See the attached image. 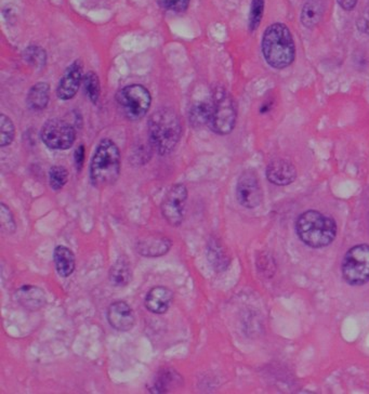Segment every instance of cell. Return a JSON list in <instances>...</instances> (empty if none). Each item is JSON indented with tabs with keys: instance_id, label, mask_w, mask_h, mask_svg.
Wrapping results in <instances>:
<instances>
[{
	"instance_id": "e0dca14e",
	"label": "cell",
	"mask_w": 369,
	"mask_h": 394,
	"mask_svg": "<svg viewBox=\"0 0 369 394\" xmlns=\"http://www.w3.org/2000/svg\"><path fill=\"white\" fill-rule=\"evenodd\" d=\"M182 377L171 368H163L157 373L156 378L150 388L152 393H168L172 389L180 387L182 384Z\"/></svg>"
},
{
	"instance_id": "603a6c76",
	"label": "cell",
	"mask_w": 369,
	"mask_h": 394,
	"mask_svg": "<svg viewBox=\"0 0 369 394\" xmlns=\"http://www.w3.org/2000/svg\"><path fill=\"white\" fill-rule=\"evenodd\" d=\"M23 57L28 64L36 67V69L45 66L46 62H47V53H46L45 49H42L39 46H30V47L26 48L23 53Z\"/></svg>"
},
{
	"instance_id": "1f68e13d",
	"label": "cell",
	"mask_w": 369,
	"mask_h": 394,
	"mask_svg": "<svg viewBox=\"0 0 369 394\" xmlns=\"http://www.w3.org/2000/svg\"><path fill=\"white\" fill-rule=\"evenodd\" d=\"M340 7L345 11H351L357 7V0H338Z\"/></svg>"
},
{
	"instance_id": "5b68a950",
	"label": "cell",
	"mask_w": 369,
	"mask_h": 394,
	"mask_svg": "<svg viewBox=\"0 0 369 394\" xmlns=\"http://www.w3.org/2000/svg\"><path fill=\"white\" fill-rule=\"evenodd\" d=\"M122 170L120 151L114 141L103 139L98 144L90 163V181L98 188L113 186Z\"/></svg>"
},
{
	"instance_id": "8992f818",
	"label": "cell",
	"mask_w": 369,
	"mask_h": 394,
	"mask_svg": "<svg viewBox=\"0 0 369 394\" xmlns=\"http://www.w3.org/2000/svg\"><path fill=\"white\" fill-rule=\"evenodd\" d=\"M119 111L129 120H140L149 112L152 97L149 90L142 84H129L116 94Z\"/></svg>"
},
{
	"instance_id": "4316f807",
	"label": "cell",
	"mask_w": 369,
	"mask_h": 394,
	"mask_svg": "<svg viewBox=\"0 0 369 394\" xmlns=\"http://www.w3.org/2000/svg\"><path fill=\"white\" fill-rule=\"evenodd\" d=\"M264 0H253L251 1V13H249V30L255 32L259 28L264 12Z\"/></svg>"
},
{
	"instance_id": "7c38bea8",
	"label": "cell",
	"mask_w": 369,
	"mask_h": 394,
	"mask_svg": "<svg viewBox=\"0 0 369 394\" xmlns=\"http://www.w3.org/2000/svg\"><path fill=\"white\" fill-rule=\"evenodd\" d=\"M107 321L117 332H129L136 324L134 310L125 301H116L109 305L107 310Z\"/></svg>"
},
{
	"instance_id": "484cf974",
	"label": "cell",
	"mask_w": 369,
	"mask_h": 394,
	"mask_svg": "<svg viewBox=\"0 0 369 394\" xmlns=\"http://www.w3.org/2000/svg\"><path fill=\"white\" fill-rule=\"evenodd\" d=\"M69 181V171L63 166H53L49 170V184L55 191H60Z\"/></svg>"
},
{
	"instance_id": "277c9868",
	"label": "cell",
	"mask_w": 369,
	"mask_h": 394,
	"mask_svg": "<svg viewBox=\"0 0 369 394\" xmlns=\"http://www.w3.org/2000/svg\"><path fill=\"white\" fill-rule=\"evenodd\" d=\"M206 115L211 132L220 136L231 134L237 120V105L233 96L226 88L217 86L211 91L208 101H205Z\"/></svg>"
},
{
	"instance_id": "9c48e42d",
	"label": "cell",
	"mask_w": 369,
	"mask_h": 394,
	"mask_svg": "<svg viewBox=\"0 0 369 394\" xmlns=\"http://www.w3.org/2000/svg\"><path fill=\"white\" fill-rule=\"evenodd\" d=\"M188 196V188L182 183L174 184L167 192L161 203V215L171 226H181L183 222Z\"/></svg>"
},
{
	"instance_id": "44dd1931",
	"label": "cell",
	"mask_w": 369,
	"mask_h": 394,
	"mask_svg": "<svg viewBox=\"0 0 369 394\" xmlns=\"http://www.w3.org/2000/svg\"><path fill=\"white\" fill-rule=\"evenodd\" d=\"M109 282L115 287H125L132 280V265L125 259H118L111 265L109 273Z\"/></svg>"
},
{
	"instance_id": "2e32d148",
	"label": "cell",
	"mask_w": 369,
	"mask_h": 394,
	"mask_svg": "<svg viewBox=\"0 0 369 394\" xmlns=\"http://www.w3.org/2000/svg\"><path fill=\"white\" fill-rule=\"evenodd\" d=\"M15 301L25 310L36 312L45 307L46 296L42 288L34 285H24L15 292Z\"/></svg>"
},
{
	"instance_id": "f1b7e54d",
	"label": "cell",
	"mask_w": 369,
	"mask_h": 394,
	"mask_svg": "<svg viewBox=\"0 0 369 394\" xmlns=\"http://www.w3.org/2000/svg\"><path fill=\"white\" fill-rule=\"evenodd\" d=\"M161 8L172 12H184L190 5V0H157Z\"/></svg>"
},
{
	"instance_id": "8fae6325",
	"label": "cell",
	"mask_w": 369,
	"mask_h": 394,
	"mask_svg": "<svg viewBox=\"0 0 369 394\" xmlns=\"http://www.w3.org/2000/svg\"><path fill=\"white\" fill-rule=\"evenodd\" d=\"M82 80V64L80 61H75L74 63L67 67L62 78L60 80L57 88V96L59 99H73L76 96Z\"/></svg>"
},
{
	"instance_id": "5bb4252c",
	"label": "cell",
	"mask_w": 369,
	"mask_h": 394,
	"mask_svg": "<svg viewBox=\"0 0 369 394\" xmlns=\"http://www.w3.org/2000/svg\"><path fill=\"white\" fill-rule=\"evenodd\" d=\"M174 301V293L165 286L152 288L145 297V307L154 314H164L169 310Z\"/></svg>"
},
{
	"instance_id": "d4e9b609",
	"label": "cell",
	"mask_w": 369,
	"mask_h": 394,
	"mask_svg": "<svg viewBox=\"0 0 369 394\" xmlns=\"http://www.w3.org/2000/svg\"><path fill=\"white\" fill-rule=\"evenodd\" d=\"M82 82H84V91L87 93L90 101H91L93 105H97L100 97L99 77H98L96 73L90 71V72L84 75Z\"/></svg>"
},
{
	"instance_id": "4dcf8cb0",
	"label": "cell",
	"mask_w": 369,
	"mask_h": 394,
	"mask_svg": "<svg viewBox=\"0 0 369 394\" xmlns=\"http://www.w3.org/2000/svg\"><path fill=\"white\" fill-rule=\"evenodd\" d=\"M75 165H76L77 170H82L84 163V147L80 145L78 149L75 151Z\"/></svg>"
},
{
	"instance_id": "6da1fadb",
	"label": "cell",
	"mask_w": 369,
	"mask_h": 394,
	"mask_svg": "<svg viewBox=\"0 0 369 394\" xmlns=\"http://www.w3.org/2000/svg\"><path fill=\"white\" fill-rule=\"evenodd\" d=\"M147 129L151 147L161 156L174 151L182 136L180 117L169 107L157 109L152 114Z\"/></svg>"
},
{
	"instance_id": "ffe728a7",
	"label": "cell",
	"mask_w": 369,
	"mask_h": 394,
	"mask_svg": "<svg viewBox=\"0 0 369 394\" xmlns=\"http://www.w3.org/2000/svg\"><path fill=\"white\" fill-rule=\"evenodd\" d=\"M50 100V86L47 82H38L30 88L26 103L33 111H42L47 107Z\"/></svg>"
},
{
	"instance_id": "9a60e30c",
	"label": "cell",
	"mask_w": 369,
	"mask_h": 394,
	"mask_svg": "<svg viewBox=\"0 0 369 394\" xmlns=\"http://www.w3.org/2000/svg\"><path fill=\"white\" fill-rule=\"evenodd\" d=\"M172 242L166 236L151 235L142 238L136 243V251L147 258H156L170 251Z\"/></svg>"
},
{
	"instance_id": "cb8c5ba5",
	"label": "cell",
	"mask_w": 369,
	"mask_h": 394,
	"mask_svg": "<svg viewBox=\"0 0 369 394\" xmlns=\"http://www.w3.org/2000/svg\"><path fill=\"white\" fill-rule=\"evenodd\" d=\"M15 136V124L7 115H0V147H6L12 143Z\"/></svg>"
},
{
	"instance_id": "7402d4cb",
	"label": "cell",
	"mask_w": 369,
	"mask_h": 394,
	"mask_svg": "<svg viewBox=\"0 0 369 394\" xmlns=\"http://www.w3.org/2000/svg\"><path fill=\"white\" fill-rule=\"evenodd\" d=\"M208 259L216 271H224L228 268L230 259L224 251L223 246L216 240L209 242Z\"/></svg>"
},
{
	"instance_id": "d6986e66",
	"label": "cell",
	"mask_w": 369,
	"mask_h": 394,
	"mask_svg": "<svg viewBox=\"0 0 369 394\" xmlns=\"http://www.w3.org/2000/svg\"><path fill=\"white\" fill-rule=\"evenodd\" d=\"M325 8L322 0H307L303 6L300 20L303 26L307 28H313L322 21Z\"/></svg>"
},
{
	"instance_id": "ba28073f",
	"label": "cell",
	"mask_w": 369,
	"mask_h": 394,
	"mask_svg": "<svg viewBox=\"0 0 369 394\" xmlns=\"http://www.w3.org/2000/svg\"><path fill=\"white\" fill-rule=\"evenodd\" d=\"M40 138L49 149L65 151L75 143L76 132L72 125L63 119L53 118L42 126Z\"/></svg>"
},
{
	"instance_id": "52a82bcc",
	"label": "cell",
	"mask_w": 369,
	"mask_h": 394,
	"mask_svg": "<svg viewBox=\"0 0 369 394\" xmlns=\"http://www.w3.org/2000/svg\"><path fill=\"white\" fill-rule=\"evenodd\" d=\"M343 280L351 286H362L369 282V245L353 246L341 263Z\"/></svg>"
},
{
	"instance_id": "4fadbf2b",
	"label": "cell",
	"mask_w": 369,
	"mask_h": 394,
	"mask_svg": "<svg viewBox=\"0 0 369 394\" xmlns=\"http://www.w3.org/2000/svg\"><path fill=\"white\" fill-rule=\"evenodd\" d=\"M267 178L276 186H289L297 179V169L286 159H274L267 167Z\"/></svg>"
},
{
	"instance_id": "7a4b0ae2",
	"label": "cell",
	"mask_w": 369,
	"mask_h": 394,
	"mask_svg": "<svg viewBox=\"0 0 369 394\" xmlns=\"http://www.w3.org/2000/svg\"><path fill=\"white\" fill-rule=\"evenodd\" d=\"M262 55L267 63L278 70L293 64L296 57L295 40L285 24L274 23L265 30Z\"/></svg>"
},
{
	"instance_id": "ac0fdd59",
	"label": "cell",
	"mask_w": 369,
	"mask_h": 394,
	"mask_svg": "<svg viewBox=\"0 0 369 394\" xmlns=\"http://www.w3.org/2000/svg\"><path fill=\"white\" fill-rule=\"evenodd\" d=\"M55 270L61 278H69L76 268L75 255L66 246H57L53 251Z\"/></svg>"
},
{
	"instance_id": "f546056e",
	"label": "cell",
	"mask_w": 369,
	"mask_h": 394,
	"mask_svg": "<svg viewBox=\"0 0 369 394\" xmlns=\"http://www.w3.org/2000/svg\"><path fill=\"white\" fill-rule=\"evenodd\" d=\"M357 26L359 32L369 34V3L363 9L362 12L359 13Z\"/></svg>"
},
{
	"instance_id": "3957f363",
	"label": "cell",
	"mask_w": 369,
	"mask_h": 394,
	"mask_svg": "<svg viewBox=\"0 0 369 394\" xmlns=\"http://www.w3.org/2000/svg\"><path fill=\"white\" fill-rule=\"evenodd\" d=\"M296 232L300 241L311 248L330 246L337 236V224L334 219L317 211L301 213L296 221Z\"/></svg>"
},
{
	"instance_id": "30bf717a",
	"label": "cell",
	"mask_w": 369,
	"mask_h": 394,
	"mask_svg": "<svg viewBox=\"0 0 369 394\" xmlns=\"http://www.w3.org/2000/svg\"><path fill=\"white\" fill-rule=\"evenodd\" d=\"M236 199L242 206L247 209L257 208L262 203V188L258 177L253 170L244 171L238 178Z\"/></svg>"
},
{
	"instance_id": "83f0119b",
	"label": "cell",
	"mask_w": 369,
	"mask_h": 394,
	"mask_svg": "<svg viewBox=\"0 0 369 394\" xmlns=\"http://www.w3.org/2000/svg\"><path fill=\"white\" fill-rule=\"evenodd\" d=\"M0 224H1V230L5 233H15L17 224H15V217H13L10 208L6 206L3 203L0 205Z\"/></svg>"
}]
</instances>
